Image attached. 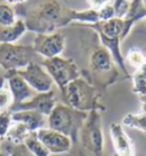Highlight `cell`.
<instances>
[{
    "mask_svg": "<svg viewBox=\"0 0 146 156\" xmlns=\"http://www.w3.org/2000/svg\"><path fill=\"white\" fill-rule=\"evenodd\" d=\"M23 21L28 31L39 34H53L71 23L93 24L100 21V16L98 10H75L57 0H49L29 10Z\"/></svg>",
    "mask_w": 146,
    "mask_h": 156,
    "instance_id": "6da1fadb",
    "label": "cell"
},
{
    "mask_svg": "<svg viewBox=\"0 0 146 156\" xmlns=\"http://www.w3.org/2000/svg\"><path fill=\"white\" fill-rule=\"evenodd\" d=\"M61 95L66 106L79 112H90L97 110L101 112L105 110V107L100 103L101 90L83 76L70 82L61 91Z\"/></svg>",
    "mask_w": 146,
    "mask_h": 156,
    "instance_id": "7a4b0ae2",
    "label": "cell"
},
{
    "mask_svg": "<svg viewBox=\"0 0 146 156\" xmlns=\"http://www.w3.org/2000/svg\"><path fill=\"white\" fill-rule=\"evenodd\" d=\"M81 27H85L89 29L96 31L99 36L100 43L104 47L111 52L113 58L116 66L120 68L122 73H124V77L129 78V73L127 70L124 56L121 53V41L123 34V20L120 17H113L108 21H99L93 24H78Z\"/></svg>",
    "mask_w": 146,
    "mask_h": 156,
    "instance_id": "3957f363",
    "label": "cell"
},
{
    "mask_svg": "<svg viewBox=\"0 0 146 156\" xmlns=\"http://www.w3.org/2000/svg\"><path fill=\"white\" fill-rule=\"evenodd\" d=\"M88 114L68 107L64 103H57L52 112L47 116V125L54 131L69 136L73 144H77L79 132Z\"/></svg>",
    "mask_w": 146,
    "mask_h": 156,
    "instance_id": "277c9868",
    "label": "cell"
},
{
    "mask_svg": "<svg viewBox=\"0 0 146 156\" xmlns=\"http://www.w3.org/2000/svg\"><path fill=\"white\" fill-rule=\"evenodd\" d=\"M89 67L91 77L86 78L91 83L100 88H106L116 82L119 77L117 66L111 52L102 45L92 51L89 58Z\"/></svg>",
    "mask_w": 146,
    "mask_h": 156,
    "instance_id": "5b68a950",
    "label": "cell"
},
{
    "mask_svg": "<svg viewBox=\"0 0 146 156\" xmlns=\"http://www.w3.org/2000/svg\"><path fill=\"white\" fill-rule=\"evenodd\" d=\"M82 147L90 156H104L105 136L102 130L101 112L93 110L88 117L79 132Z\"/></svg>",
    "mask_w": 146,
    "mask_h": 156,
    "instance_id": "8992f818",
    "label": "cell"
},
{
    "mask_svg": "<svg viewBox=\"0 0 146 156\" xmlns=\"http://www.w3.org/2000/svg\"><path fill=\"white\" fill-rule=\"evenodd\" d=\"M37 58L31 45L0 44V68L5 71L25 68L31 62H37Z\"/></svg>",
    "mask_w": 146,
    "mask_h": 156,
    "instance_id": "52a82bcc",
    "label": "cell"
},
{
    "mask_svg": "<svg viewBox=\"0 0 146 156\" xmlns=\"http://www.w3.org/2000/svg\"><path fill=\"white\" fill-rule=\"evenodd\" d=\"M40 64L49 73L60 92L70 82L82 76L81 70L73 58H62L61 55L52 58H44Z\"/></svg>",
    "mask_w": 146,
    "mask_h": 156,
    "instance_id": "ba28073f",
    "label": "cell"
},
{
    "mask_svg": "<svg viewBox=\"0 0 146 156\" xmlns=\"http://www.w3.org/2000/svg\"><path fill=\"white\" fill-rule=\"evenodd\" d=\"M14 73L23 78L36 93H45L52 91L54 85L53 79L39 62H31L25 68L15 70Z\"/></svg>",
    "mask_w": 146,
    "mask_h": 156,
    "instance_id": "9c48e42d",
    "label": "cell"
},
{
    "mask_svg": "<svg viewBox=\"0 0 146 156\" xmlns=\"http://www.w3.org/2000/svg\"><path fill=\"white\" fill-rule=\"evenodd\" d=\"M31 46L38 56L44 58L60 56L66 47V36L58 31L53 34H36Z\"/></svg>",
    "mask_w": 146,
    "mask_h": 156,
    "instance_id": "30bf717a",
    "label": "cell"
},
{
    "mask_svg": "<svg viewBox=\"0 0 146 156\" xmlns=\"http://www.w3.org/2000/svg\"><path fill=\"white\" fill-rule=\"evenodd\" d=\"M57 106V98L54 91H49L45 93H37L35 97L27 100L24 102L12 105L9 108L10 112H21V110H32L45 116H49L54 107Z\"/></svg>",
    "mask_w": 146,
    "mask_h": 156,
    "instance_id": "8fae6325",
    "label": "cell"
},
{
    "mask_svg": "<svg viewBox=\"0 0 146 156\" xmlns=\"http://www.w3.org/2000/svg\"><path fill=\"white\" fill-rule=\"evenodd\" d=\"M36 136L47 148L49 154H64L70 151L73 148V141L69 136L49 127L39 129L36 131Z\"/></svg>",
    "mask_w": 146,
    "mask_h": 156,
    "instance_id": "7c38bea8",
    "label": "cell"
},
{
    "mask_svg": "<svg viewBox=\"0 0 146 156\" xmlns=\"http://www.w3.org/2000/svg\"><path fill=\"white\" fill-rule=\"evenodd\" d=\"M109 136L115 156H136L135 145L121 123H111Z\"/></svg>",
    "mask_w": 146,
    "mask_h": 156,
    "instance_id": "4fadbf2b",
    "label": "cell"
},
{
    "mask_svg": "<svg viewBox=\"0 0 146 156\" xmlns=\"http://www.w3.org/2000/svg\"><path fill=\"white\" fill-rule=\"evenodd\" d=\"M4 76L7 82V87L9 88L12 98H13V105L24 102L37 94L27 84L24 79L14 71H7Z\"/></svg>",
    "mask_w": 146,
    "mask_h": 156,
    "instance_id": "5bb4252c",
    "label": "cell"
},
{
    "mask_svg": "<svg viewBox=\"0 0 146 156\" xmlns=\"http://www.w3.org/2000/svg\"><path fill=\"white\" fill-rule=\"evenodd\" d=\"M12 119L24 124L31 132H36L39 129H43L47 123V116L32 110H21V112H12Z\"/></svg>",
    "mask_w": 146,
    "mask_h": 156,
    "instance_id": "9a60e30c",
    "label": "cell"
},
{
    "mask_svg": "<svg viewBox=\"0 0 146 156\" xmlns=\"http://www.w3.org/2000/svg\"><path fill=\"white\" fill-rule=\"evenodd\" d=\"M27 31L23 19H17L9 27H0V44H15Z\"/></svg>",
    "mask_w": 146,
    "mask_h": 156,
    "instance_id": "2e32d148",
    "label": "cell"
},
{
    "mask_svg": "<svg viewBox=\"0 0 146 156\" xmlns=\"http://www.w3.org/2000/svg\"><path fill=\"white\" fill-rule=\"evenodd\" d=\"M30 133H32V132L30 131L24 124L13 121L7 134L4 138V141L13 144V145H22Z\"/></svg>",
    "mask_w": 146,
    "mask_h": 156,
    "instance_id": "e0dca14e",
    "label": "cell"
},
{
    "mask_svg": "<svg viewBox=\"0 0 146 156\" xmlns=\"http://www.w3.org/2000/svg\"><path fill=\"white\" fill-rule=\"evenodd\" d=\"M123 126L129 129H136L146 134V112H139V114H127L122 118Z\"/></svg>",
    "mask_w": 146,
    "mask_h": 156,
    "instance_id": "ac0fdd59",
    "label": "cell"
},
{
    "mask_svg": "<svg viewBox=\"0 0 146 156\" xmlns=\"http://www.w3.org/2000/svg\"><path fill=\"white\" fill-rule=\"evenodd\" d=\"M132 92L138 97L146 95V61L132 75Z\"/></svg>",
    "mask_w": 146,
    "mask_h": 156,
    "instance_id": "d6986e66",
    "label": "cell"
},
{
    "mask_svg": "<svg viewBox=\"0 0 146 156\" xmlns=\"http://www.w3.org/2000/svg\"><path fill=\"white\" fill-rule=\"evenodd\" d=\"M28 151L30 153H32L35 156H49V151H47V148L43 145V142L39 140L37 136H36V132L30 133L28 138L23 142Z\"/></svg>",
    "mask_w": 146,
    "mask_h": 156,
    "instance_id": "ffe728a7",
    "label": "cell"
},
{
    "mask_svg": "<svg viewBox=\"0 0 146 156\" xmlns=\"http://www.w3.org/2000/svg\"><path fill=\"white\" fill-rule=\"evenodd\" d=\"M17 21L13 6L6 2L0 4V27H9Z\"/></svg>",
    "mask_w": 146,
    "mask_h": 156,
    "instance_id": "44dd1931",
    "label": "cell"
},
{
    "mask_svg": "<svg viewBox=\"0 0 146 156\" xmlns=\"http://www.w3.org/2000/svg\"><path fill=\"white\" fill-rule=\"evenodd\" d=\"M124 61H126V63H128L130 67L135 68V70H137V69H139L143 64L145 63L146 56L144 55V53H143L139 48L132 47V48H130L128 51L127 55H126V58H124Z\"/></svg>",
    "mask_w": 146,
    "mask_h": 156,
    "instance_id": "7402d4cb",
    "label": "cell"
},
{
    "mask_svg": "<svg viewBox=\"0 0 146 156\" xmlns=\"http://www.w3.org/2000/svg\"><path fill=\"white\" fill-rule=\"evenodd\" d=\"M0 148H2L0 151L6 153L8 156H35L32 153L28 151V148L23 144L22 145H13V144L4 141V144L0 145Z\"/></svg>",
    "mask_w": 146,
    "mask_h": 156,
    "instance_id": "603a6c76",
    "label": "cell"
},
{
    "mask_svg": "<svg viewBox=\"0 0 146 156\" xmlns=\"http://www.w3.org/2000/svg\"><path fill=\"white\" fill-rule=\"evenodd\" d=\"M13 122L12 119V112L9 110L0 112V138L4 140L5 136L9 130L10 124Z\"/></svg>",
    "mask_w": 146,
    "mask_h": 156,
    "instance_id": "cb8c5ba5",
    "label": "cell"
},
{
    "mask_svg": "<svg viewBox=\"0 0 146 156\" xmlns=\"http://www.w3.org/2000/svg\"><path fill=\"white\" fill-rule=\"evenodd\" d=\"M12 105H13V98L9 88L7 87V85H5L0 88V112L9 110Z\"/></svg>",
    "mask_w": 146,
    "mask_h": 156,
    "instance_id": "d4e9b609",
    "label": "cell"
},
{
    "mask_svg": "<svg viewBox=\"0 0 146 156\" xmlns=\"http://www.w3.org/2000/svg\"><path fill=\"white\" fill-rule=\"evenodd\" d=\"M113 0H86V5L89 6V9L100 10L101 8L113 4Z\"/></svg>",
    "mask_w": 146,
    "mask_h": 156,
    "instance_id": "484cf974",
    "label": "cell"
},
{
    "mask_svg": "<svg viewBox=\"0 0 146 156\" xmlns=\"http://www.w3.org/2000/svg\"><path fill=\"white\" fill-rule=\"evenodd\" d=\"M27 0H5L6 4H8L10 6H15V5H22L24 4Z\"/></svg>",
    "mask_w": 146,
    "mask_h": 156,
    "instance_id": "4316f807",
    "label": "cell"
},
{
    "mask_svg": "<svg viewBox=\"0 0 146 156\" xmlns=\"http://www.w3.org/2000/svg\"><path fill=\"white\" fill-rule=\"evenodd\" d=\"M139 100L141 102V112H146V95L139 97Z\"/></svg>",
    "mask_w": 146,
    "mask_h": 156,
    "instance_id": "83f0119b",
    "label": "cell"
},
{
    "mask_svg": "<svg viewBox=\"0 0 146 156\" xmlns=\"http://www.w3.org/2000/svg\"><path fill=\"white\" fill-rule=\"evenodd\" d=\"M0 156H8V155H7L6 153H4V151H0Z\"/></svg>",
    "mask_w": 146,
    "mask_h": 156,
    "instance_id": "f1b7e54d",
    "label": "cell"
},
{
    "mask_svg": "<svg viewBox=\"0 0 146 156\" xmlns=\"http://www.w3.org/2000/svg\"><path fill=\"white\" fill-rule=\"evenodd\" d=\"M143 2H144V5H145V7H146V0H143Z\"/></svg>",
    "mask_w": 146,
    "mask_h": 156,
    "instance_id": "f546056e",
    "label": "cell"
},
{
    "mask_svg": "<svg viewBox=\"0 0 146 156\" xmlns=\"http://www.w3.org/2000/svg\"><path fill=\"white\" fill-rule=\"evenodd\" d=\"M1 142H2V139H1V138H0V145H1Z\"/></svg>",
    "mask_w": 146,
    "mask_h": 156,
    "instance_id": "4dcf8cb0",
    "label": "cell"
},
{
    "mask_svg": "<svg viewBox=\"0 0 146 156\" xmlns=\"http://www.w3.org/2000/svg\"><path fill=\"white\" fill-rule=\"evenodd\" d=\"M145 23H146V19H145Z\"/></svg>",
    "mask_w": 146,
    "mask_h": 156,
    "instance_id": "1f68e13d",
    "label": "cell"
}]
</instances>
